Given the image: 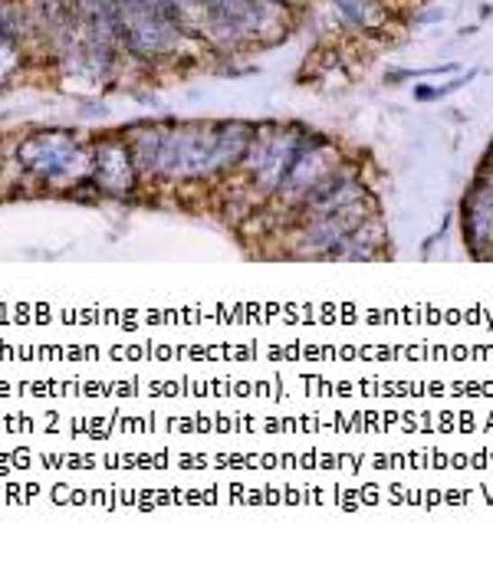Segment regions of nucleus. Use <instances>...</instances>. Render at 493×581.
<instances>
[{
    "instance_id": "20e7f679",
    "label": "nucleus",
    "mask_w": 493,
    "mask_h": 581,
    "mask_svg": "<svg viewBox=\"0 0 493 581\" xmlns=\"http://www.w3.org/2000/svg\"><path fill=\"white\" fill-rule=\"evenodd\" d=\"M93 171H96V187L112 194V197H125V194L135 191L139 165H135L132 145H125V141H103V145L96 148Z\"/></svg>"
},
{
    "instance_id": "7ed1b4c3",
    "label": "nucleus",
    "mask_w": 493,
    "mask_h": 581,
    "mask_svg": "<svg viewBox=\"0 0 493 581\" xmlns=\"http://www.w3.org/2000/svg\"><path fill=\"white\" fill-rule=\"evenodd\" d=\"M326 145H329V139H323V135H306V139H303V145H299L287 177H283V185L277 187L279 197H287V201H293V204H303V197L313 191V185L333 168L326 158Z\"/></svg>"
},
{
    "instance_id": "f03ea898",
    "label": "nucleus",
    "mask_w": 493,
    "mask_h": 581,
    "mask_svg": "<svg viewBox=\"0 0 493 581\" xmlns=\"http://www.w3.org/2000/svg\"><path fill=\"white\" fill-rule=\"evenodd\" d=\"M17 161L27 168L30 175L43 177V181H56V177H66L76 168L79 148L63 132H37L20 145Z\"/></svg>"
},
{
    "instance_id": "0eeeda50",
    "label": "nucleus",
    "mask_w": 493,
    "mask_h": 581,
    "mask_svg": "<svg viewBox=\"0 0 493 581\" xmlns=\"http://www.w3.org/2000/svg\"><path fill=\"white\" fill-rule=\"evenodd\" d=\"M474 76H477V69H470V73H467V76H461V79H451V83H447V86H441V89H438V99H441V95H451V93H457V89H464V86L470 83V79H474Z\"/></svg>"
},
{
    "instance_id": "39448f33",
    "label": "nucleus",
    "mask_w": 493,
    "mask_h": 581,
    "mask_svg": "<svg viewBox=\"0 0 493 581\" xmlns=\"http://www.w3.org/2000/svg\"><path fill=\"white\" fill-rule=\"evenodd\" d=\"M362 197L365 185L355 177L352 168H329L313 185V191L303 197V211H306V217H323V213H333L345 204L362 201Z\"/></svg>"
},
{
    "instance_id": "6e6552de",
    "label": "nucleus",
    "mask_w": 493,
    "mask_h": 581,
    "mask_svg": "<svg viewBox=\"0 0 493 581\" xmlns=\"http://www.w3.org/2000/svg\"><path fill=\"white\" fill-rule=\"evenodd\" d=\"M415 99H418V102L438 99V89H434V86H418V89H415Z\"/></svg>"
},
{
    "instance_id": "423d86ee",
    "label": "nucleus",
    "mask_w": 493,
    "mask_h": 581,
    "mask_svg": "<svg viewBox=\"0 0 493 581\" xmlns=\"http://www.w3.org/2000/svg\"><path fill=\"white\" fill-rule=\"evenodd\" d=\"M339 17L349 23L352 30H375L382 20V7L379 0H333Z\"/></svg>"
},
{
    "instance_id": "f257e3e1",
    "label": "nucleus",
    "mask_w": 493,
    "mask_h": 581,
    "mask_svg": "<svg viewBox=\"0 0 493 581\" xmlns=\"http://www.w3.org/2000/svg\"><path fill=\"white\" fill-rule=\"evenodd\" d=\"M217 171V125H181L161 132L159 165L161 177H201Z\"/></svg>"
}]
</instances>
